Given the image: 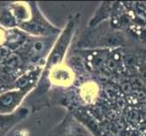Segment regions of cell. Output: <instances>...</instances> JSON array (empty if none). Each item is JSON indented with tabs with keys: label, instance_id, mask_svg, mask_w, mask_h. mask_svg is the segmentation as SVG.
Wrapping results in <instances>:
<instances>
[{
	"label": "cell",
	"instance_id": "obj_1",
	"mask_svg": "<svg viewBox=\"0 0 146 136\" xmlns=\"http://www.w3.org/2000/svg\"><path fill=\"white\" fill-rule=\"evenodd\" d=\"M78 26V18L76 16L71 17L68 21L64 30L60 33V35L58 38L56 44L51 49L48 58L46 63V69H51L59 63H61L65 54L71 42L72 36L74 35Z\"/></svg>",
	"mask_w": 146,
	"mask_h": 136
},
{
	"label": "cell",
	"instance_id": "obj_2",
	"mask_svg": "<svg viewBox=\"0 0 146 136\" xmlns=\"http://www.w3.org/2000/svg\"><path fill=\"white\" fill-rule=\"evenodd\" d=\"M20 27L27 32L35 35H57L59 33V29L55 27L45 19L41 13L34 6L32 9V16L29 20L22 22Z\"/></svg>",
	"mask_w": 146,
	"mask_h": 136
},
{
	"label": "cell",
	"instance_id": "obj_3",
	"mask_svg": "<svg viewBox=\"0 0 146 136\" xmlns=\"http://www.w3.org/2000/svg\"><path fill=\"white\" fill-rule=\"evenodd\" d=\"M31 88L32 85H29L2 94L0 95V113L6 114L15 112L16 108L19 105L20 102Z\"/></svg>",
	"mask_w": 146,
	"mask_h": 136
},
{
	"label": "cell",
	"instance_id": "obj_4",
	"mask_svg": "<svg viewBox=\"0 0 146 136\" xmlns=\"http://www.w3.org/2000/svg\"><path fill=\"white\" fill-rule=\"evenodd\" d=\"M51 136H94L80 122L71 116L66 117Z\"/></svg>",
	"mask_w": 146,
	"mask_h": 136
},
{
	"label": "cell",
	"instance_id": "obj_5",
	"mask_svg": "<svg viewBox=\"0 0 146 136\" xmlns=\"http://www.w3.org/2000/svg\"><path fill=\"white\" fill-rule=\"evenodd\" d=\"M29 111L26 108L18 109L12 113H0V136H5L7 131L27 116Z\"/></svg>",
	"mask_w": 146,
	"mask_h": 136
},
{
	"label": "cell",
	"instance_id": "obj_6",
	"mask_svg": "<svg viewBox=\"0 0 146 136\" xmlns=\"http://www.w3.org/2000/svg\"><path fill=\"white\" fill-rule=\"evenodd\" d=\"M105 50L102 51H93L91 52L88 56H87V61L91 65L93 69H98L100 67L103 63L107 62V54H102Z\"/></svg>",
	"mask_w": 146,
	"mask_h": 136
},
{
	"label": "cell",
	"instance_id": "obj_7",
	"mask_svg": "<svg viewBox=\"0 0 146 136\" xmlns=\"http://www.w3.org/2000/svg\"><path fill=\"white\" fill-rule=\"evenodd\" d=\"M63 68H58V69L54 70V75L53 77L56 78V81L58 83H64V84H68L72 81V75L71 73L68 69L62 70Z\"/></svg>",
	"mask_w": 146,
	"mask_h": 136
},
{
	"label": "cell",
	"instance_id": "obj_8",
	"mask_svg": "<svg viewBox=\"0 0 146 136\" xmlns=\"http://www.w3.org/2000/svg\"><path fill=\"white\" fill-rule=\"evenodd\" d=\"M16 17L9 10H3L0 13V24H2L4 26H16Z\"/></svg>",
	"mask_w": 146,
	"mask_h": 136
},
{
	"label": "cell",
	"instance_id": "obj_9",
	"mask_svg": "<svg viewBox=\"0 0 146 136\" xmlns=\"http://www.w3.org/2000/svg\"><path fill=\"white\" fill-rule=\"evenodd\" d=\"M46 44L45 43H43L42 41H36V42L32 44V46H31V53L32 54H33L34 56H38V54H39L40 53H42L44 50H45V46H46Z\"/></svg>",
	"mask_w": 146,
	"mask_h": 136
},
{
	"label": "cell",
	"instance_id": "obj_10",
	"mask_svg": "<svg viewBox=\"0 0 146 136\" xmlns=\"http://www.w3.org/2000/svg\"><path fill=\"white\" fill-rule=\"evenodd\" d=\"M143 58L145 59V61H146V51H144V53L143 54Z\"/></svg>",
	"mask_w": 146,
	"mask_h": 136
}]
</instances>
